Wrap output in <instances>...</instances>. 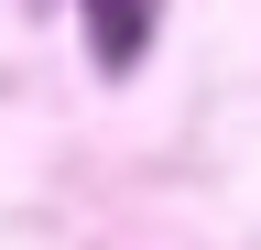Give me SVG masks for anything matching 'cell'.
I'll list each match as a JSON object with an SVG mask.
<instances>
[{
	"label": "cell",
	"mask_w": 261,
	"mask_h": 250,
	"mask_svg": "<svg viewBox=\"0 0 261 250\" xmlns=\"http://www.w3.org/2000/svg\"><path fill=\"white\" fill-rule=\"evenodd\" d=\"M76 11H87V33H98V66H142L163 0H76Z\"/></svg>",
	"instance_id": "1"
}]
</instances>
